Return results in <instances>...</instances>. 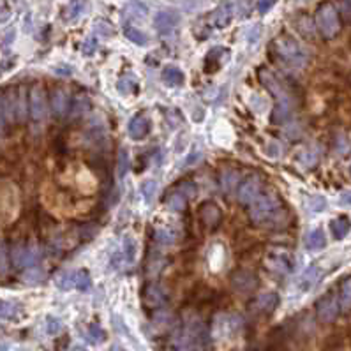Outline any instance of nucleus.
Wrapping results in <instances>:
<instances>
[{"instance_id":"1","label":"nucleus","mask_w":351,"mask_h":351,"mask_svg":"<svg viewBox=\"0 0 351 351\" xmlns=\"http://www.w3.org/2000/svg\"><path fill=\"white\" fill-rule=\"evenodd\" d=\"M259 80H261V83L267 86V90H270L272 96L275 97V106L270 113V122L284 124L291 115L290 97H288L286 90L280 86L277 78H275L270 71H267V69H259Z\"/></svg>"},{"instance_id":"2","label":"nucleus","mask_w":351,"mask_h":351,"mask_svg":"<svg viewBox=\"0 0 351 351\" xmlns=\"http://www.w3.org/2000/svg\"><path fill=\"white\" fill-rule=\"evenodd\" d=\"M280 216V201L275 192L259 194L251 203V217L254 222H267Z\"/></svg>"},{"instance_id":"3","label":"nucleus","mask_w":351,"mask_h":351,"mask_svg":"<svg viewBox=\"0 0 351 351\" xmlns=\"http://www.w3.org/2000/svg\"><path fill=\"white\" fill-rule=\"evenodd\" d=\"M274 49L277 57L288 67H302L305 64V51L300 48L296 41L290 39V37H279L274 43Z\"/></svg>"},{"instance_id":"4","label":"nucleus","mask_w":351,"mask_h":351,"mask_svg":"<svg viewBox=\"0 0 351 351\" xmlns=\"http://www.w3.org/2000/svg\"><path fill=\"white\" fill-rule=\"evenodd\" d=\"M242 327V320L235 314H219L216 320H214V337L216 339H228V337L235 336V334L240 330Z\"/></svg>"},{"instance_id":"5","label":"nucleus","mask_w":351,"mask_h":351,"mask_svg":"<svg viewBox=\"0 0 351 351\" xmlns=\"http://www.w3.org/2000/svg\"><path fill=\"white\" fill-rule=\"evenodd\" d=\"M28 110L32 120L41 122L46 118V92L41 85H34L28 92Z\"/></svg>"},{"instance_id":"6","label":"nucleus","mask_w":351,"mask_h":351,"mask_svg":"<svg viewBox=\"0 0 351 351\" xmlns=\"http://www.w3.org/2000/svg\"><path fill=\"white\" fill-rule=\"evenodd\" d=\"M316 22H318V27H320V30L323 32V34L327 36V37L336 34V30H337V18H336V12H334V9L330 6H323L320 11H318Z\"/></svg>"},{"instance_id":"7","label":"nucleus","mask_w":351,"mask_h":351,"mask_svg":"<svg viewBox=\"0 0 351 351\" xmlns=\"http://www.w3.org/2000/svg\"><path fill=\"white\" fill-rule=\"evenodd\" d=\"M259 194H261V180L258 177H251L238 187V201L245 205L253 203Z\"/></svg>"},{"instance_id":"8","label":"nucleus","mask_w":351,"mask_h":351,"mask_svg":"<svg viewBox=\"0 0 351 351\" xmlns=\"http://www.w3.org/2000/svg\"><path fill=\"white\" fill-rule=\"evenodd\" d=\"M231 286L240 293H251L256 288V277L249 270H237L231 275Z\"/></svg>"},{"instance_id":"9","label":"nucleus","mask_w":351,"mask_h":351,"mask_svg":"<svg viewBox=\"0 0 351 351\" xmlns=\"http://www.w3.org/2000/svg\"><path fill=\"white\" fill-rule=\"evenodd\" d=\"M127 131H129V136L133 139H143L148 134V131H150V122H148V118L145 115L138 113L131 118L129 126H127Z\"/></svg>"},{"instance_id":"10","label":"nucleus","mask_w":351,"mask_h":351,"mask_svg":"<svg viewBox=\"0 0 351 351\" xmlns=\"http://www.w3.org/2000/svg\"><path fill=\"white\" fill-rule=\"evenodd\" d=\"M177 23H179V18H177L175 12L161 11V12H157V16H155V28H157V32L163 36L170 34L173 28L177 27Z\"/></svg>"},{"instance_id":"11","label":"nucleus","mask_w":351,"mask_h":351,"mask_svg":"<svg viewBox=\"0 0 351 351\" xmlns=\"http://www.w3.org/2000/svg\"><path fill=\"white\" fill-rule=\"evenodd\" d=\"M49 106H51V111L55 117H62L65 115V111L69 108V96L65 90L62 89H55L51 94V99H49Z\"/></svg>"},{"instance_id":"12","label":"nucleus","mask_w":351,"mask_h":351,"mask_svg":"<svg viewBox=\"0 0 351 351\" xmlns=\"http://www.w3.org/2000/svg\"><path fill=\"white\" fill-rule=\"evenodd\" d=\"M233 12H235V6L231 2H224L222 6H219L216 12L212 14V22L216 27H226L230 25L231 18H233Z\"/></svg>"},{"instance_id":"13","label":"nucleus","mask_w":351,"mask_h":351,"mask_svg":"<svg viewBox=\"0 0 351 351\" xmlns=\"http://www.w3.org/2000/svg\"><path fill=\"white\" fill-rule=\"evenodd\" d=\"M143 300H145V304L148 307L155 309V307H161V305L164 304V295L163 291H161V288L157 284H148L145 288V295H143Z\"/></svg>"},{"instance_id":"14","label":"nucleus","mask_w":351,"mask_h":351,"mask_svg":"<svg viewBox=\"0 0 351 351\" xmlns=\"http://www.w3.org/2000/svg\"><path fill=\"white\" fill-rule=\"evenodd\" d=\"M161 78H163V81L168 86H180L185 80L184 73H182L179 67H175V65H168V67H164Z\"/></svg>"},{"instance_id":"15","label":"nucleus","mask_w":351,"mask_h":351,"mask_svg":"<svg viewBox=\"0 0 351 351\" xmlns=\"http://www.w3.org/2000/svg\"><path fill=\"white\" fill-rule=\"evenodd\" d=\"M277 305V295L275 293H265V295L258 296L254 302V311L258 312H268Z\"/></svg>"},{"instance_id":"16","label":"nucleus","mask_w":351,"mask_h":351,"mask_svg":"<svg viewBox=\"0 0 351 351\" xmlns=\"http://www.w3.org/2000/svg\"><path fill=\"white\" fill-rule=\"evenodd\" d=\"M219 219H221V210L214 203H205L203 208H201V221L206 226H214L219 222Z\"/></svg>"},{"instance_id":"17","label":"nucleus","mask_w":351,"mask_h":351,"mask_svg":"<svg viewBox=\"0 0 351 351\" xmlns=\"http://www.w3.org/2000/svg\"><path fill=\"white\" fill-rule=\"evenodd\" d=\"M337 314V305L334 300H323L318 305V316L323 321H332Z\"/></svg>"},{"instance_id":"18","label":"nucleus","mask_w":351,"mask_h":351,"mask_svg":"<svg viewBox=\"0 0 351 351\" xmlns=\"http://www.w3.org/2000/svg\"><path fill=\"white\" fill-rule=\"evenodd\" d=\"M238 177H240V175H238L235 170H224V171H222V175H221L222 191H224V192L235 191V187H237V184H238Z\"/></svg>"},{"instance_id":"19","label":"nucleus","mask_w":351,"mask_h":351,"mask_svg":"<svg viewBox=\"0 0 351 351\" xmlns=\"http://www.w3.org/2000/svg\"><path fill=\"white\" fill-rule=\"evenodd\" d=\"M44 279V272L41 270L39 267H32V268H27V270L22 274V280L25 284H30V286H34V284H39L41 280Z\"/></svg>"},{"instance_id":"20","label":"nucleus","mask_w":351,"mask_h":351,"mask_svg":"<svg viewBox=\"0 0 351 351\" xmlns=\"http://www.w3.org/2000/svg\"><path fill=\"white\" fill-rule=\"evenodd\" d=\"M268 267H270L272 270L280 272V274H286V272H290V259H288V256H284V254L272 256V258H268Z\"/></svg>"},{"instance_id":"21","label":"nucleus","mask_w":351,"mask_h":351,"mask_svg":"<svg viewBox=\"0 0 351 351\" xmlns=\"http://www.w3.org/2000/svg\"><path fill=\"white\" fill-rule=\"evenodd\" d=\"M89 106H90L89 97L83 96V94H78V96L73 99L71 115H73V117H80V115L86 113V110H89Z\"/></svg>"},{"instance_id":"22","label":"nucleus","mask_w":351,"mask_h":351,"mask_svg":"<svg viewBox=\"0 0 351 351\" xmlns=\"http://www.w3.org/2000/svg\"><path fill=\"white\" fill-rule=\"evenodd\" d=\"M316 280H318V270L314 267H311V268H307V270L302 274V277L299 279V288L305 291V290H309V288L314 286Z\"/></svg>"},{"instance_id":"23","label":"nucleus","mask_w":351,"mask_h":351,"mask_svg":"<svg viewBox=\"0 0 351 351\" xmlns=\"http://www.w3.org/2000/svg\"><path fill=\"white\" fill-rule=\"evenodd\" d=\"M124 34H126V37L129 41H133L134 44H138V46H147V44H148L147 36L143 34V32H139L138 28H134V27H126V28H124Z\"/></svg>"},{"instance_id":"24","label":"nucleus","mask_w":351,"mask_h":351,"mask_svg":"<svg viewBox=\"0 0 351 351\" xmlns=\"http://www.w3.org/2000/svg\"><path fill=\"white\" fill-rule=\"evenodd\" d=\"M323 245H325V237L320 230H316L307 235V247L311 251H320V249H323Z\"/></svg>"},{"instance_id":"25","label":"nucleus","mask_w":351,"mask_h":351,"mask_svg":"<svg viewBox=\"0 0 351 351\" xmlns=\"http://www.w3.org/2000/svg\"><path fill=\"white\" fill-rule=\"evenodd\" d=\"M74 288L80 291H86L90 288V275L86 270H78L74 274Z\"/></svg>"},{"instance_id":"26","label":"nucleus","mask_w":351,"mask_h":351,"mask_svg":"<svg viewBox=\"0 0 351 351\" xmlns=\"http://www.w3.org/2000/svg\"><path fill=\"white\" fill-rule=\"evenodd\" d=\"M134 89H136V78L133 74H124L120 80H118V90L122 94H131L134 92Z\"/></svg>"},{"instance_id":"27","label":"nucleus","mask_w":351,"mask_h":351,"mask_svg":"<svg viewBox=\"0 0 351 351\" xmlns=\"http://www.w3.org/2000/svg\"><path fill=\"white\" fill-rule=\"evenodd\" d=\"M127 170H129V154H127L126 148H120L118 159H117V175L122 179V177L127 173Z\"/></svg>"},{"instance_id":"28","label":"nucleus","mask_w":351,"mask_h":351,"mask_svg":"<svg viewBox=\"0 0 351 351\" xmlns=\"http://www.w3.org/2000/svg\"><path fill=\"white\" fill-rule=\"evenodd\" d=\"M185 201H187V198H185L180 191H175L170 198H168V205H170V208L177 210V212H180V210L185 208Z\"/></svg>"},{"instance_id":"29","label":"nucleus","mask_w":351,"mask_h":351,"mask_svg":"<svg viewBox=\"0 0 351 351\" xmlns=\"http://www.w3.org/2000/svg\"><path fill=\"white\" fill-rule=\"evenodd\" d=\"M155 240L159 243H164V245H170V243L175 242V233L168 228H159L155 230Z\"/></svg>"},{"instance_id":"30","label":"nucleus","mask_w":351,"mask_h":351,"mask_svg":"<svg viewBox=\"0 0 351 351\" xmlns=\"http://www.w3.org/2000/svg\"><path fill=\"white\" fill-rule=\"evenodd\" d=\"M142 192H143V198H145L147 203H150L152 198H154V194L157 192V184H155L154 180H147L143 182L142 185Z\"/></svg>"},{"instance_id":"31","label":"nucleus","mask_w":351,"mask_h":351,"mask_svg":"<svg viewBox=\"0 0 351 351\" xmlns=\"http://www.w3.org/2000/svg\"><path fill=\"white\" fill-rule=\"evenodd\" d=\"M86 337H89L90 342L97 344V342L104 341V332L99 327H96V325H92V327H89V330H86Z\"/></svg>"},{"instance_id":"32","label":"nucleus","mask_w":351,"mask_h":351,"mask_svg":"<svg viewBox=\"0 0 351 351\" xmlns=\"http://www.w3.org/2000/svg\"><path fill=\"white\" fill-rule=\"evenodd\" d=\"M57 286L60 290H69L74 286V274H60V277H57Z\"/></svg>"},{"instance_id":"33","label":"nucleus","mask_w":351,"mask_h":351,"mask_svg":"<svg viewBox=\"0 0 351 351\" xmlns=\"http://www.w3.org/2000/svg\"><path fill=\"white\" fill-rule=\"evenodd\" d=\"M83 11H85V4L78 0V2H74L73 6L69 7V14H67V18H69V20H76L78 16H80Z\"/></svg>"},{"instance_id":"34","label":"nucleus","mask_w":351,"mask_h":351,"mask_svg":"<svg viewBox=\"0 0 351 351\" xmlns=\"http://www.w3.org/2000/svg\"><path fill=\"white\" fill-rule=\"evenodd\" d=\"M46 330H48V334H51V336H55V334H59L60 330H62V323H60L59 320H55V318H48Z\"/></svg>"},{"instance_id":"35","label":"nucleus","mask_w":351,"mask_h":351,"mask_svg":"<svg viewBox=\"0 0 351 351\" xmlns=\"http://www.w3.org/2000/svg\"><path fill=\"white\" fill-rule=\"evenodd\" d=\"M275 0H258V4H256V7H258V11L261 12V14H265L267 11H270L272 7H274Z\"/></svg>"},{"instance_id":"36","label":"nucleus","mask_w":351,"mask_h":351,"mask_svg":"<svg viewBox=\"0 0 351 351\" xmlns=\"http://www.w3.org/2000/svg\"><path fill=\"white\" fill-rule=\"evenodd\" d=\"M332 230H334V233H336V237H342V235L346 233V230H348V226H346L344 221H336L332 224Z\"/></svg>"},{"instance_id":"37","label":"nucleus","mask_w":351,"mask_h":351,"mask_svg":"<svg viewBox=\"0 0 351 351\" xmlns=\"http://www.w3.org/2000/svg\"><path fill=\"white\" fill-rule=\"evenodd\" d=\"M96 51V39H86L85 41V44H83V53L85 55H92V53Z\"/></svg>"},{"instance_id":"38","label":"nucleus","mask_w":351,"mask_h":351,"mask_svg":"<svg viewBox=\"0 0 351 351\" xmlns=\"http://www.w3.org/2000/svg\"><path fill=\"white\" fill-rule=\"evenodd\" d=\"M96 30L101 32V36H110L111 34V27L106 22H97L96 25Z\"/></svg>"},{"instance_id":"39","label":"nucleus","mask_w":351,"mask_h":351,"mask_svg":"<svg viewBox=\"0 0 351 351\" xmlns=\"http://www.w3.org/2000/svg\"><path fill=\"white\" fill-rule=\"evenodd\" d=\"M12 312H14V307L11 304H0V316L9 318L12 316Z\"/></svg>"},{"instance_id":"40","label":"nucleus","mask_w":351,"mask_h":351,"mask_svg":"<svg viewBox=\"0 0 351 351\" xmlns=\"http://www.w3.org/2000/svg\"><path fill=\"white\" fill-rule=\"evenodd\" d=\"M311 208L316 210V212H318V210H323L325 208V201L321 200V198H312V200H311Z\"/></svg>"},{"instance_id":"41","label":"nucleus","mask_w":351,"mask_h":351,"mask_svg":"<svg viewBox=\"0 0 351 351\" xmlns=\"http://www.w3.org/2000/svg\"><path fill=\"white\" fill-rule=\"evenodd\" d=\"M344 304H346V307H349V304H351V283H346V286H344Z\"/></svg>"},{"instance_id":"42","label":"nucleus","mask_w":351,"mask_h":351,"mask_svg":"<svg viewBox=\"0 0 351 351\" xmlns=\"http://www.w3.org/2000/svg\"><path fill=\"white\" fill-rule=\"evenodd\" d=\"M200 159H201V152H200V150H196V152H194V154L191 155V157L187 159V164H189V166H192V164L196 163V161H200Z\"/></svg>"},{"instance_id":"43","label":"nucleus","mask_w":351,"mask_h":351,"mask_svg":"<svg viewBox=\"0 0 351 351\" xmlns=\"http://www.w3.org/2000/svg\"><path fill=\"white\" fill-rule=\"evenodd\" d=\"M180 351H192V349H180Z\"/></svg>"}]
</instances>
